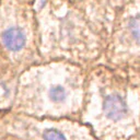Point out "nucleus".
I'll return each instance as SVG.
<instances>
[{"label":"nucleus","instance_id":"obj_3","mask_svg":"<svg viewBox=\"0 0 140 140\" xmlns=\"http://www.w3.org/2000/svg\"><path fill=\"white\" fill-rule=\"evenodd\" d=\"M68 91L67 87L65 84H61L59 82H52L49 84L47 89V97L54 104H62L68 98Z\"/></svg>","mask_w":140,"mask_h":140},{"label":"nucleus","instance_id":"obj_4","mask_svg":"<svg viewBox=\"0 0 140 140\" xmlns=\"http://www.w3.org/2000/svg\"><path fill=\"white\" fill-rule=\"evenodd\" d=\"M43 140H67L66 136L56 128H46L42 133Z\"/></svg>","mask_w":140,"mask_h":140},{"label":"nucleus","instance_id":"obj_5","mask_svg":"<svg viewBox=\"0 0 140 140\" xmlns=\"http://www.w3.org/2000/svg\"><path fill=\"white\" fill-rule=\"evenodd\" d=\"M73 1H80V0H73Z\"/></svg>","mask_w":140,"mask_h":140},{"label":"nucleus","instance_id":"obj_1","mask_svg":"<svg viewBox=\"0 0 140 140\" xmlns=\"http://www.w3.org/2000/svg\"><path fill=\"white\" fill-rule=\"evenodd\" d=\"M113 9L107 47L117 54L140 56V0H122Z\"/></svg>","mask_w":140,"mask_h":140},{"label":"nucleus","instance_id":"obj_2","mask_svg":"<svg viewBox=\"0 0 140 140\" xmlns=\"http://www.w3.org/2000/svg\"><path fill=\"white\" fill-rule=\"evenodd\" d=\"M103 112L112 120H118L126 117L129 112L128 103L119 92H111L103 98Z\"/></svg>","mask_w":140,"mask_h":140}]
</instances>
